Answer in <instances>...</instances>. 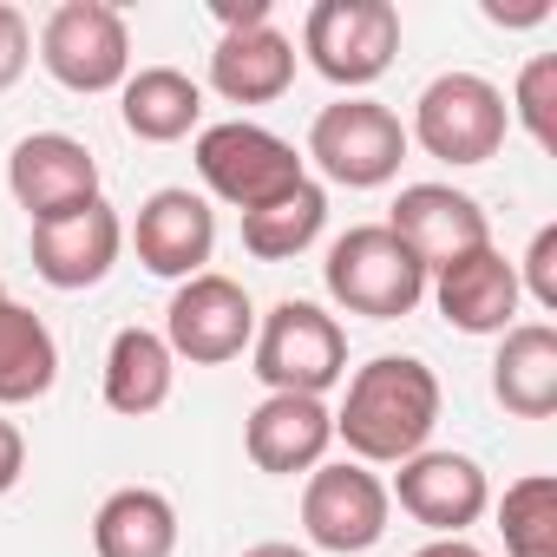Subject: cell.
<instances>
[{
	"instance_id": "6da1fadb",
	"label": "cell",
	"mask_w": 557,
	"mask_h": 557,
	"mask_svg": "<svg viewBox=\"0 0 557 557\" xmlns=\"http://www.w3.org/2000/svg\"><path fill=\"white\" fill-rule=\"evenodd\" d=\"M440 426V374L420 355H374L355 368L348 400L335 413V440H348L355 466H400L426 453Z\"/></svg>"
},
{
	"instance_id": "7a4b0ae2",
	"label": "cell",
	"mask_w": 557,
	"mask_h": 557,
	"mask_svg": "<svg viewBox=\"0 0 557 557\" xmlns=\"http://www.w3.org/2000/svg\"><path fill=\"white\" fill-rule=\"evenodd\" d=\"M322 283L348 315H368V322H400L426 302V269L387 223H355L348 236H335Z\"/></svg>"
},
{
	"instance_id": "3957f363",
	"label": "cell",
	"mask_w": 557,
	"mask_h": 557,
	"mask_svg": "<svg viewBox=\"0 0 557 557\" xmlns=\"http://www.w3.org/2000/svg\"><path fill=\"white\" fill-rule=\"evenodd\" d=\"M249 374L269 387V394H309L322 400L342 374H348V335L329 309L315 302H275L262 322H256V342H249Z\"/></svg>"
},
{
	"instance_id": "277c9868",
	"label": "cell",
	"mask_w": 557,
	"mask_h": 557,
	"mask_svg": "<svg viewBox=\"0 0 557 557\" xmlns=\"http://www.w3.org/2000/svg\"><path fill=\"white\" fill-rule=\"evenodd\" d=\"M190 158H197V177L210 184V197L236 203L243 216L262 210V203H275V197H289L309 177V164L296 158L289 138H275L269 125H249V119L203 125Z\"/></svg>"
},
{
	"instance_id": "5b68a950",
	"label": "cell",
	"mask_w": 557,
	"mask_h": 557,
	"mask_svg": "<svg viewBox=\"0 0 557 557\" xmlns=\"http://www.w3.org/2000/svg\"><path fill=\"white\" fill-rule=\"evenodd\" d=\"M505 132H511V112H505V92L492 79H479V73H440L413 99L407 145H420L440 164H485V158H498Z\"/></svg>"
},
{
	"instance_id": "8992f818",
	"label": "cell",
	"mask_w": 557,
	"mask_h": 557,
	"mask_svg": "<svg viewBox=\"0 0 557 557\" xmlns=\"http://www.w3.org/2000/svg\"><path fill=\"white\" fill-rule=\"evenodd\" d=\"M302 53L342 92L374 86L394 66V53H400L394 0H315L309 21H302Z\"/></svg>"
},
{
	"instance_id": "52a82bcc",
	"label": "cell",
	"mask_w": 557,
	"mask_h": 557,
	"mask_svg": "<svg viewBox=\"0 0 557 557\" xmlns=\"http://www.w3.org/2000/svg\"><path fill=\"white\" fill-rule=\"evenodd\" d=\"M40 66L92 99V92H119L132 79V34H125V14L112 0H60L40 27Z\"/></svg>"
},
{
	"instance_id": "ba28073f",
	"label": "cell",
	"mask_w": 557,
	"mask_h": 557,
	"mask_svg": "<svg viewBox=\"0 0 557 557\" xmlns=\"http://www.w3.org/2000/svg\"><path fill=\"white\" fill-rule=\"evenodd\" d=\"M309 158L322 164L329 184H348V190H374V184H394L400 177V158H407V125L381 106V99H335L315 112L309 125Z\"/></svg>"
},
{
	"instance_id": "9c48e42d",
	"label": "cell",
	"mask_w": 557,
	"mask_h": 557,
	"mask_svg": "<svg viewBox=\"0 0 557 557\" xmlns=\"http://www.w3.org/2000/svg\"><path fill=\"white\" fill-rule=\"evenodd\" d=\"M256 342V302L243 296V283L203 269L190 283H177L171 309H164V348L190 368H223Z\"/></svg>"
},
{
	"instance_id": "30bf717a",
	"label": "cell",
	"mask_w": 557,
	"mask_h": 557,
	"mask_svg": "<svg viewBox=\"0 0 557 557\" xmlns=\"http://www.w3.org/2000/svg\"><path fill=\"white\" fill-rule=\"evenodd\" d=\"M387 485L355 466V459H335V466H315L309 485H302V531L315 550H335V557H361L387 537Z\"/></svg>"
},
{
	"instance_id": "8fae6325",
	"label": "cell",
	"mask_w": 557,
	"mask_h": 557,
	"mask_svg": "<svg viewBox=\"0 0 557 557\" xmlns=\"http://www.w3.org/2000/svg\"><path fill=\"white\" fill-rule=\"evenodd\" d=\"M8 190L34 223H53L66 210L99 203V158L66 132H34L8 158Z\"/></svg>"
},
{
	"instance_id": "7c38bea8",
	"label": "cell",
	"mask_w": 557,
	"mask_h": 557,
	"mask_svg": "<svg viewBox=\"0 0 557 557\" xmlns=\"http://www.w3.org/2000/svg\"><path fill=\"white\" fill-rule=\"evenodd\" d=\"M387 230L413 249V262H420L426 275L492 243V223H485L479 197H466V190H453V184H407V190L394 197V210H387Z\"/></svg>"
},
{
	"instance_id": "4fadbf2b",
	"label": "cell",
	"mask_w": 557,
	"mask_h": 557,
	"mask_svg": "<svg viewBox=\"0 0 557 557\" xmlns=\"http://www.w3.org/2000/svg\"><path fill=\"white\" fill-rule=\"evenodd\" d=\"M387 498H400V511L420 518L433 537H466V524L485 518L492 485H485V466H479V459H466V453H433V446H426V453L400 459V479H394Z\"/></svg>"
},
{
	"instance_id": "5bb4252c",
	"label": "cell",
	"mask_w": 557,
	"mask_h": 557,
	"mask_svg": "<svg viewBox=\"0 0 557 557\" xmlns=\"http://www.w3.org/2000/svg\"><path fill=\"white\" fill-rule=\"evenodd\" d=\"M119 249H125V223L106 197L86 203V210H66L53 223H34V275L47 289H66V296L106 283Z\"/></svg>"
},
{
	"instance_id": "9a60e30c",
	"label": "cell",
	"mask_w": 557,
	"mask_h": 557,
	"mask_svg": "<svg viewBox=\"0 0 557 557\" xmlns=\"http://www.w3.org/2000/svg\"><path fill=\"white\" fill-rule=\"evenodd\" d=\"M132 249L151 275H164V283H190V275H203L210 249H216V210L171 184V190H151L138 203V223H132Z\"/></svg>"
},
{
	"instance_id": "2e32d148",
	"label": "cell",
	"mask_w": 557,
	"mask_h": 557,
	"mask_svg": "<svg viewBox=\"0 0 557 557\" xmlns=\"http://www.w3.org/2000/svg\"><path fill=\"white\" fill-rule=\"evenodd\" d=\"M335 446V413L309 394H269L256 400V413L243 420V453L256 472L269 479H296V472H315L322 453Z\"/></svg>"
},
{
	"instance_id": "e0dca14e",
	"label": "cell",
	"mask_w": 557,
	"mask_h": 557,
	"mask_svg": "<svg viewBox=\"0 0 557 557\" xmlns=\"http://www.w3.org/2000/svg\"><path fill=\"white\" fill-rule=\"evenodd\" d=\"M426 283H433L440 315L459 335H505L518 322V296H524L518 289V262H505V249H492V243L446 262V269H433Z\"/></svg>"
},
{
	"instance_id": "ac0fdd59",
	"label": "cell",
	"mask_w": 557,
	"mask_h": 557,
	"mask_svg": "<svg viewBox=\"0 0 557 557\" xmlns=\"http://www.w3.org/2000/svg\"><path fill=\"white\" fill-rule=\"evenodd\" d=\"M492 400L511 420H550L557 413V329L550 322H511L498 335Z\"/></svg>"
},
{
	"instance_id": "d6986e66",
	"label": "cell",
	"mask_w": 557,
	"mask_h": 557,
	"mask_svg": "<svg viewBox=\"0 0 557 557\" xmlns=\"http://www.w3.org/2000/svg\"><path fill=\"white\" fill-rule=\"evenodd\" d=\"M210 86L230 106H269L296 86V40L275 34V27H243L223 34L210 53Z\"/></svg>"
},
{
	"instance_id": "ffe728a7",
	"label": "cell",
	"mask_w": 557,
	"mask_h": 557,
	"mask_svg": "<svg viewBox=\"0 0 557 557\" xmlns=\"http://www.w3.org/2000/svg\"><path fill=\"white\" fill-rule=\"evenodd\" d=\"M119 119L138 145H177L203 119V86L177 66H138L119 86Z\"/></svg>"
},
{
	"instance_id": "44dd1931",
	"label": "cell",
	"mask_w": 557,
	"mask_h": 557,
	"mask_svg": "<svg viewBox=\"0 0 557 557\" xmlns=\"http://www.w3.org/2000/svg\"><path fill=\"white\" fill-rule=\"evenodd\" d=\"M92 550L99 557H171L177 550V505L158 485H119L92 511Z\"/></svg>"
},
{
	"instance_id": "7402d4cb",
	"label": "cell",
	"mask_w": 557,
	"mask_h": 557,
	"mask_svg": "<svg viewBox=\"0 0 557 557\" xmlns=\"http://www.w3.org/2000/svg\"><path fill=\"white\" fill-rule=\"evenodd\" d=\"M171 381H177V355L164 348V335L151 329H119L112 348H106V407L125 413V420H145L171 400Z\"/></svg>"
},
{
	"instance_id": "603a6c76",
	"label": "cell",
	"mask_w": 557,
	"mask_h": 557,
	"mask_svg": "<svg viewBox=\"0 0 557 557\" xmlns=\"http://www.w3.org/2000/svg\"><path fill=\"white\" fill-rule=\"evenodd\" d=\"M60 381V342L53 329L21 309V302H0V407H27L47 400Z\"/></svg>"
},
{
	"instance_id": "cb8c5ba5",
	"label": "cell",
	"mask_w": 557,
	"mask_h": 557,
	"mask_svg": "<svg viewBox=\"0 0 557 557\" xmlns=\"http://www.w3.org/2000/svg\"><path fill=\"white\" fill-rule=\"evenodd\" d=\"M322 223H329V190L315 177H302L289 197H275V203L243 216V249L256 262H296L322 236Z\"/></svg>"
},
{
	"instance_id": "d4e9b609",
	"label": "cell",
	"mask_w": 557,
	"mask_h": 557,
	"mask_svg": "<svg viewBox=\"0 0 557 557\" xmlns=\"http://www.w3.org/2000/svg\"><path fill=\"white\" fill-rule=\"evenodd\" d=\"M498 531L505 557H557V479L550 472L511 479L498 498Z\"/></svg>"
},
{
	"instance_id": "484cf974",
	"label": "cell",
	"mask_w": 557,
	"mask_h": 557,
	"mask_svg": "<svg viewBox=\"0 0 557 557\" xmlns=\"http://www.w3.org/2000/svg\"><path fill=\"white\" fill-rule=\"evenodd\" d=\"M505 112L531 132V145H537V151H550V145H557V53L524 60V73H518V86H511V106H505Z\"/></svg>"
},
{
	"instance_id": "4316f807",
	"label": "cell",
	"mask_w": 557,
	"mask_h": 557,
	"mask_svg": "<svg viewBox=\"0 0 557 557\" xmlns=\"http://www.w3.org/2000/svg\"><path fill=\"white\" fill-rule=\"evenodd\" d=\"M518 289H531V302L557 315V223H544V230L531 236V249H524V262H518Z\"/></svg>"
},
{
	"instance_id": "83f0119b",
	"label": "cell",
	"mask_w": 557,
	"mask_h": 557,
	"mask_svg": "<svg viewBox=\"0 0 557 557\" xmlns=\"http://www.w3.org/2000/svg\"><path fill=\"white\" fill-rule=\"evenodd\" d=\"M27 60H34V27H27L21 8H8V0H0V92L21 86Z\"/></svg>"
},
{
	"instance_id": "f1b7e54d",
	"label": "cell",
	"mask_w": 557,
	"mask_h": 557,
	"mask_svg": "<svg viewBox=\"0 0 557 557\" xmlns=\"http://www.w3.org/2000/svg\"><path fill=\"white\" fill-rule=\"evenodd\" d=\"M21 472H27V440H21L14 420H0V498L21 485Z\"/></svg>"
},
{
	"instance_id": "f546056e",
	"label": "cell",
	"mask_w": 557,
	"mask_h": 557,
	"mask_svg": "<svg viewBox=\"0 0 557 557\" xmlns=\"http://www.w3.org/2000/svg\"><path fill=\"white\" fill-rule=\"evenodd\" d=\"M210 14L223 21V34H243V27H269V0H216Z\"/></svg>"
},
{
	"instance_id": "4dcf8cb0",
	"label": "cell",
	"mask_w": 557,
	"mask_h": 557,
	"mask_svg": "<svg viewBox=\"0 0 557 557\" xmlns=\"http://www.w3.org/2000/svg\"><path fill=\"white\" fill-rule=\"evenodd\" d=\"M413 557H485L479 544H466V537H433V544H420Z\"/></svg>"
},
{
	"instance_id": "1f68e13d",
	"label": "cell",
	"mask_w": 557,
	"mask_h": 557,
	"mask_svg": "<svg viewBox=\"0 0 557 557\" xmlns=\"http://www.w3.org/2000/svg\"><path fill=\"white\" fill-rule=\"evenodd\" d=\"M243 557H309V550H296V544H249Z\"/></svg>"
},
{
	"instance_id": "d6a6232c",
	"label": "cell",
	"mask_w": 557,
	"mask_h": 557,
	"mask_svg": "<svg viewBox=\"0 0 557 557\" xmlns=\"http://www.w3.org/2000/svg\"><path fill=\"white\" fill-rule=\"evenodd\" d=\"M0 302H8V289H0Z\"/></svg>"
}]
</instances>
